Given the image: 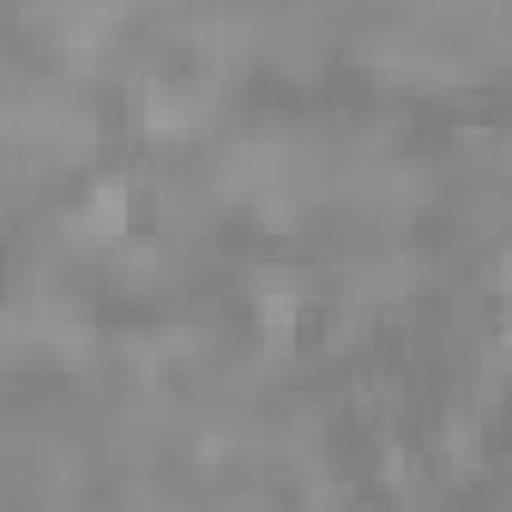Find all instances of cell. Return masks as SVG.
<instances>
[{"instance_id": "obj_1", "label": "cell", "mask_w": 512, "mask_h": 512, "mask_svg": "<svg viewBox=\"0 0 512 512\" xmlns=\"http://www.w3.org/2000/svg\"><path fill=\"white\" fill-rule=\"evenodd\" d=\"M139 199H145V187H139L133 175L103 169V175H91V181L79 187L67 223H73L79 241H91V247H115V241H127V235L139 229Z\"/></svg>"}]
</instances>
